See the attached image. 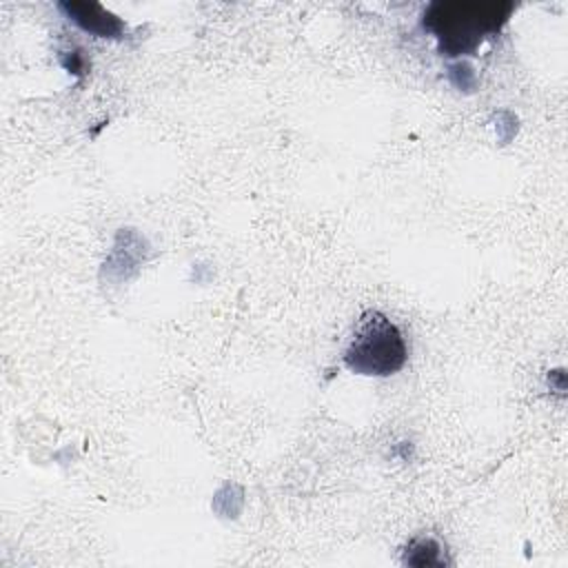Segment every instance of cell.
Instances as JSON below:
<instances>
[{
	"label": "cell",
	"instance_id": "3",
	"mask_svg": "<svg viewBox=\"0 0 568 568\" xmlns=\"http://www.w3.org/2000/svg\"><path fill=\"white\" fill-rule=\"evenodd\" d=\"M82 29L100 33V36H115L120 33V20L102 9L98 2H64L60 4Z\"/></svg>",
	"mask_w": 568,
	"mask_h": 568
},
{
	"label": "cell",
	"instance_id": "1",
	"mask_svg": "<svg viewBox=\"0 0 568 568\" xmlns=\"http://www.w3.org/2000/svg\"><path fill=\"white\" fill-rule=\"evenodd\" d=\"M344 366L357 375L386 377L404 368L408 348L402 331L382 311H364L344 348Z\"/></svg>",
	"mask_w": 568,
	"mask_h": 568
},
{
	"label": "cell",
	"instance_id": "2",
	"mask_svg": "<svg viewBox=\"0 0 568 568\" xmlns=\"http://www.w3.org/2000/svg\"><path fill=\"white\" fill-rule=\"evenodd\" d=\"M457 9L462 11V16H457L450 4H437L435 11H442V16L428 18V22L437 31V38L442 40V44L455 53L475 49L477 42L481 40V36L488 31H495L497 24L504 20V18H495V13L499 9L497 4H479V2L462 4V2H457Z\"/></svg>",
	"mask_w": 568,
	"mask_h": 568
}]
</instances>
